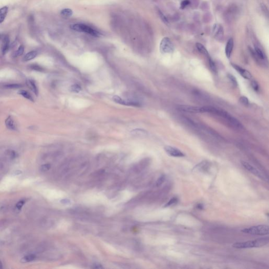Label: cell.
Wrapping results in <instances>:
<instances>
[{
  "instance_id": "8",
  "label": "cell",
  "mask_w": 269,
  "mask_h": 269,
  "mask_svg": "<svg viewBox=\"0 0 269 269\" xmlns=\"http://www.w3.org/2000/svg\"><path fill=\"white\" fill-rule=\"evenodd\" d=\"M164 150L168 155L173 157H182L185 156L180 150L171 146H166Z\"/></svg>"
},
{
  "instance_id": "3",
  "label": "cell",
  "mask_w": 269,
  "mask_h": 269,
  "mask_svg": "<svg viewBox=\"0 0 269 269\" xmlns=\"http://www.w3.org/2000/svg\"><path fill=\"white\" fill-rule=\"evenodd\" d=\"M241 232L252 234V235H259V236H265L269 234V226L267 225H259L253 226L251 227L245 228L241 230Z\"/></svg>"
},
{
  "instance_id": "10",
  "label": "cell",
  "mask_w": 269,
  "mask_h": 269,
  "mask_svg": "<svg viewBox=\"0 0 269 269\" xmlns=\"http://www.w3.org/2000/svg\"><path fill=\"white\" fill-rule=\"evenodd\" d=\"M212 33L216 39L218 40L222 39L223 38L224 34L222 26L219 24H214L212 29Z\"/></svg>"
},
{
  "instance_id": "29",
  "label": "cell",
  "mask_w": 269,
  "mask_h": 269,
  "mask_svg": "<svg viewBox=\"0 0 269 269\" xmlns=\"http://www.w3.org/2000/svg\"><path fill=\"white\" fill-rule=\"evenodd\" d=\"M239 102L241 104H242L244 106H248L249 104V102L248 99L247 97L243 96L241 97L239 99Z\"/></svg>"
},
{
  "instance_id": "15",
  "label": "cell",
  "mask_w": 269,
  "mask_h": 269,
  "mask_svg": "<svg viewBox=\"0 0 269 269\" xmlns=\"http://www.w3.org/2000/svg\"><path fill=\"white\" fill-rule=\"evenodd\" d=\"M9 46H10V39H9V36L7 35L4 37L3 42L2 52L3 55L6 54L7 52H8L9 50Z\"/></svg>"
},
{
  "instance_id": "5",
  "label": "cell",
  "mask_w": 269,
  "mask_h": 269,
  "mask_svg": "<svg viewBox=\"0 0 269 269\" xmlns=\"http://www.w3.org/2000/svg\"><path fill=\"white\" fill-rule=\"evenodd\" d=\"M160 51L162 54H170L174 50L173 42L168 37H164L160 43Z\"/></svg>"
},
{
  "instance_id": "23",
  "label": "cell",
  "mask_w": 269,
  "mask_h": 269,
  "mask_svg": "<svg viewBox=\"0 0 269 269\" xmlns=\"http://www.w3.org/2000/svg\"><path fill=\"white\" fill-rule=\"evenodd\" d=\"M61 14L64 17L69 18L72 16L73 11L70 9H63L61 12Z\"/></svg>"
},
{
  "instance_id": "24",
  "label": "cell",
  "mask_w": 269,
  "mask_h": 269,
  "mask_svg": "<svg viewBox=\"0 0 269 269\" xmlns=\"http://www.w3.org/2000/svg\"><path fill=\"white\" fill-rule=\"evenodd\" d=\"M23 87V85L20 84H9L4 86V87L7 89H18Z\"/></svg>"
},
{
  "instance_id": "2",
  "label": "cell",
  "mask_w": 269,
  "mask_h": 269,
  "mask_svg": "<svg viewBox=\"0 0 269 269\" xmlns=\"http://www.w3.org/2000/svg\"><path fill=\"white\" fill-rule=\"evenodd\" d=\"M212 114H216L218 116L223 117L225 120L228 122V123H229L230 125H232L233 127L238 129H240L243 127L242 125H241V124L236 119V118H234V117L229 114L228 112H225L223 110L218 109L214 107Z\"/></svg>"
},
{
  "instance_id": "1",
  "label": "cell",
  "mask_w": 269,
  "mask_h": 269,
  "mask_svg": "<svg viewBox=\"0 0 269 269\" xmlns=\"http://www.w3.org/2000/svg\"><path fill=\"white\" fill-rule=\"evenodd\" d=\"M269 238L267 236L262 238L257 239L254 240L236 242L233 245L232 247L236 249H248L262 247L267 245L269 243Z\"/></svg>"
},
{
  "instance_id": "13",
  "label": "cell",
  "mask_w": 269,
  "mask_h": 269,
  "mask_svg": "<svg viewBox=\"0 0 269 269\" xmlns=\"http://www.w3.org/2000/svg\"><path fill=\"white\" fill-rule=\"evenodd\" d=\"M5 124L7 128L10 130H12V131L17 130L18 128H17L16 123H15L13 118L12 117V116H9L7 117V118L5 119Z\"/></svg>"
},
{
  "instance_id": "30",
  "label": "cell",
  "mask_w": 269,
  "mask_h": 269,
  "mask_svg": "<svg viewBox=\"0 0 269 269\" xmlns=\"http://www.w3.org/2000/svg\"><path fill=\"white\" fill-rule=\"evenodd\" d=\"M30 68L32 69V70H36V71H39V72H43L44 70V69L42 67V66L36 65V64H33L30 66Z\"/></svg>"
},
{
  "instance_id": "26",
  "label": "cell",
  "mask_w": 269,
  "mask_h": 269,
  "mask_svg": "<svg viewBox=\"0 0 269 269\" xmlns=\"http://www.w3.org/2000/svg\"><path fill=\"white\" fill-rule=\"evenodd\" d=\"M158 14L160 18L161 19V20H162V22H164L165 24L168 25L169 24V23L168 20L166 17V16H165L162 12L160 11V10H158Z\"/></svg>"
},
{
  "instance_id": "11",
  "label": "cell",
  "mask_w": 269,
  "mask_h": 269,
  "mask_svg": "<svg viewBox=\"0 0 269 269\" xmlns=\"http://www.w3.org/2000/svg\"><path fill=\"white\" fill-rule=\"evenodd\" d=\"M113 101L121 105H127V106H136V107H139L140 105L138 103L134 102H130V101H124L120 97L118 96H114L113 97Z\"/></svg>"
},
{
  "instance_id": "14",
  "label": "cell",
  "mask_w": 269,
  "mask_h": 269,
  "mask_svg": "<svg viewBox=\"0 0 269 269\" xmlns=\"http://www.w3.org/2000/svg\"><path fill=\"white\" fill-rule=\"evenodd\" d=\"M26 84H27V85L28 86V87L31 89V90L33 91L35 95L37 96L39 94V90H38L37 85H36L35 81L33 79H29L26 82Z\"/></svg>"
},
{
  "instance_id": "35",
  "label": "cell",
  "mask_w": 269,
  "mask_h": 269,
  "mask_svg": "<svg viewBox=\"0 0 269 269\" xmlns=\"http://www.w3.org/2000/svg\"><path fill=\"white\" fill-rule=\"evenodd\" d=\"M251 86L252 87L253 89L254 90H255L256 92L258 91L259 86L258 83L256 81H253L252 82Z\"/></svg>"
},
{
  "instance_id": "21",
  "label": "cell",
  "mask_w": 269,
  "mask_h": 269,
  "mask_svg": "<svg viewBox=\"0 0 269 269\" xmlns=\"http://www.w3.org/2000/svg\"><path fill=\"white\" fill-rule=\"evenodd\" d=\"M255 50L254 52V54L257 56V57L260 59H265V54L262 52V50L257 46H255Z\"/></svg>"
},
{
  "instance_id": "37",
  "label": "cell",
  "mask_w": 269,
  "mask_h": 269,
  "mask_svg": "<svg viewBox=\"0 0 269 269\" xmlns=\"http://www.w3.org/2000/svg\"><path fill=\"white\" fill-rule=\"evenodd\" d=\"M24 203H25V202H24V200H21L19 202H18V204H16V207L18 209V210H20L23 207Z\"/></svg>"
},
{
  "instance_id": "27",
  "label": "cell",
  "mask_w": 269,
  "mask_h": 269,
  "mask_svg": "<svg viewBox=\"0 0 269 269\" xmlns=\"http://www.w3.org/2000/svg\"><path fill=\"white\" fill-rule=\"evenodd\" d=\"M227 76L230 82L232 84V85L234 87H236L238 86V82L236 81V77L233 75L229 74Z\"/></svg>"
},
{
  "instance_id": "18",
  "label": "cell",
  "mask_w": 269,
  "mask_h": 269,
  "mask_svg": "<svg viewBox=\"0 0 269 269\" xmlns=\"http://www.w3.org/2000/svg\"><path fill=\"white\" fill-rule=\"evenodd\" d=\"M196 45L197 50H198L199 52L201 53V54H204V55H206L208 57L209 56V54L208 50L202 44H201V43H197L196 44Z\"/></svg>"
},
{
  "instance_id": "9",
  "label": "cell",
  "mask_w": 269,
  "mask_h": 269,
  "mask_svg": "<svg viewBox=\"0 0 269 269\" xmlns=\"http://www.w3.org/2000/svg\"><path fill=\"white\" fill-rule=\"evenodd\" d=\"M231 65L232 66V67L234 68L235 70H236L239 73V74L243 78L246 79H251V74L248 70L242 68L240 66H239L235 64L231 63Z\"/></svg>"
},
{
  "instance_id": "7",
  "label": "cell",
  "mask_w": 269,
  "mask_h": 269,
  "mask_svg": "<svg viewBox=\"0 0 269 269\" xmlns=\"http://www.w3.org/2000/svg\"><path fill=\"white\" fill-rule=\"evenodd\" d=\"M241 165L246 170H247L248 171H250V173H253L254 175L260 178L261 179L264 180H268L266 177L263 175L262 173H261L260 171L258 170L256 168H255L254 167L252 166L249 163L244 162V161H242L241 162Z\"/></svg>"
},
{
  "instance_id": "34",
  "label": "cell",
  "mask_w": 269,
  "mask_h": 269,
  "mask_svg": "<svg viewBox=\"0 0 269 269\" xmlns=\"http://www.w3.org/2000/svg\"><path fill=\"white\" fill-rule=\"evenodd\" d=\"M190 2L189 0H184L183 1H182L180 4V9H184L186 8L187 6L190 4Z\"/></svg>"
},
{
  "instance_id": "36",
  "label": "cell",
  "mask_w": 269,
  "mask_h": 269,
  "mask_svg": "<svg viewBox=\"0 0 269 269\" xmlns=\"http://www.w3.org/2000/svg\"><path fill=\"white\" fill-rule=\"evenodd\" d=\"M165 180V176H162L160 177L157 180V182H156V186H159L164 182Z\"/></svg>"
},
{
  "instance_id": "25",
  "label": "cell",
  "mask_w": 269,
  "mask_h": 269,
  "mask_svg": "<svg viewBox=\"0 0 269 269\" xmlns=\"http://www.w3.org/2000/svg\"><path fill=\"white\" fill-rule=\"evenodd\" d=\"M209 59V66H210V68L211 70H212L214 73L217 72V66L216 65V64L214 63V61L212 60V59L210 57V56L208 57Z\"/></svg>"
},
{
  "instance_id": "39",
  "label": "cell",
  "mask_w": 269,
  "mask_h": 269,
  "mask_svg": "<svg viewBox=\"0 0 269 269\" xmlns=\"http://www.w3.org/2000/svg\"><path fill=\"white\" fill-rule=\"evenodd\" d=\"M2 268V263L1 262V261H0V269Z\"/></svg>"
},
{
  "instance_id": "38",
  "label": "cell",
  "mask_w": 269,
  "mask_h": 269,
  "mask_svg": "<svg viewBox=\"0 0 269 269\" xmlns=\"http://www.w3.org/2000/svg\"><path fill=\"white\" fill-rule=\"evenodd\" d=\"M93 265H94V267H93V268H95V269H103V267L102 266V265H99V264H95Z\"/></svg>"
},
{
  "instance_id": "31",
  "label": "cell",
  "mask_w": 269,
  "mask_h": 269,
  "mask_svg": "<svg viewBox=\"0 0 269 269\" xmlns=\"http://www.w3.org/2000/svg\"><path fill=\"white\" fill-rule=\"evenodd\" d=\"M70 89H71V90H72L73 92L77 93H79V92H80L82 90L81 86L79 85H78V84H74V85L72 86H71V88H70Z\"/></svg>"
},
{
  "instance_id": "19",
  "label": "cell",
  "mask_w": 269,
  "mask_h": 269,
  "mask_svg": "<svg viewBox=\"0 0 269 269\" xmlns=\"http://www.w3.org/2000/svg\"><path fill=\"white\" fill-rule=\"evenodd\" d=\"M37 55V53L36 51H35V50L31 51L25 55L23 59H24V61H31L32 59H35V57H36Z\"/></svg>"
},
{
  "instance_id": "6",
  "label": "cell",
  "mask_w": 269,
  "mask_h": 269,
  "mask_svg": "<svg viewBox=\"0 0 269 269\" xmlns=\"http://www.w3.org/2000/svg\"><path fill=\"white\" fill-rule=\"evenodd\" d=\"M177 109L180 111L190 113H206V107H198L191 105H180L177 106Z\"/></svg>"
},
{
  "instance_id": "16",
  "label": "cell",
  "mask_w": 269,
  "mask_h": 269,
  "mask_svg": "<svg viewBox=\"0 0 269 269\" xmlns=\"http://www.w3.org/2000/svg\"><path fill=\"white\" fill-rule=\"evenodd\" d=\"M131 134L133 136H137V137H145L147 135L148 133L146 130H145L144 129L137 128V129H135L131 130Z\"/></svg>"
},
{
  "instance_id": "32",
  "label": "cell",
  "mask_w": 269,
  "mask_h": 269,
  "mask_svg": "<svg viewBox=\"0 0 269 269\" xmlns=\"http://www.w3.org/2000/svg\"><path fill=\"white\" fill-rule=\"evenodd\" d=\"M178 201V199L177 198H176V197H173V198L172 199H171L166 204V205L165 206V207H169V206H171V205H173V204H176V203H177Z\"/></svg>"
},
{
  "instance_id": "4",
  "label": "cell",
  "mask_w": 269,
  "mask_h": 269,
  "mask_svg": "<svg viewBox=\"0 0 269 269\" xmlns=\"http://www.w3.org/2000/svg\"><path fill=\"white\" fill-rule=\"evenodd\" d=\"M70 29L79 32L87 33L95 37H99L101 35V34L98 31L85 24H75L71 25Z\"/></svg>"
},
{
  "instance_id": "12",
  "label": "cell",
  "mask_w": 269,
  "mask_h": 269,
  "mask_svg": "<svg viewBox=\"0 0 269 269\" xmlns=\"http://www.w3.org/2000/svg\"><path fill=\"white\" fill-rule=\"evenodd\" d=\"M234 46V41L232 38L228 40L225 47V54L228 59H230Z\"/></svg>"
},
{
  "instance_id": "22",
  "label": "cell",
  "mask_w": 269,
  "mask_h": 269,
  "mask_svg": "<svg viewBox=\"0 0 269 269\" xmlns=\"http://www.w3.org/2000/svg\"><path fill=\"white\" fill-rule=\"evenodd\" d=\"M35 255L34 254H29L26 256H25L21 259V262L22 263H27L30 262H32L35 259Z\"/></svg>"
},
{
  "instance_id": "28",
  "label": "cell",
  "mask_w": 269,
  "mask_h": 269,
  "mask_svg": "<svg viewBox=\"0 0 269 269\" xmlns=\"http://www.w3.org/2000/svg\"><path fill=\"white\" fill-rule=\"evenodd\" d=\"M24 51V46H23V45H21V46L19 47V48H18V50H16V52H15V53H14V57H19V56H21V55L23 54Z\"/></svg>"
},
{
  "instance_id": "20",
  "label": "cell",
  "mask_w": 269,
  "mask_h": 269,
  "mask_svg": "<svg viewBox=\"0 0 269 269\" xmlns=\"http://www.w3.org/2000/svg\"><path fill=\"white\" fill-rule=\"evenodd\" d=\"M18 94L22 95V96L24 97V98L28 99L29 101H31L32 102H34L33 97L32 96L31 94H30L29 92L26 91V90H19V92H18Z\"/></svg>"
},
{
  "instance_id": "17",
  "label": "cell",
  "mask_w": 269,
  "mask_h": 269,
  "mask_svg": "<svg viewBox=\"0 0 269 269\" xmlns=\"http://www.w3.org/2000/svg\"><path fill=\"white\" fill-rule=\"evenodd\" d=\"M8 7H4L0 9V23H2L5 19L8 12Z\"/></svg>"
},
{
  "instance_id": "33",
  "label": "cell",
  "mask_w": 269,
  "mask_h": 269,
  "mask_svg": "<svg viewBox=\"0 0 269 269\" xmlns=\"http://www.w3.org/2000/svg\"><path fill=\"white\" fill-rule=\"evenodd\" d=\"M50 167H51V166H50V165L48 164L43 165L41 167L40 170L42 172H46V171H48L50 168Z\"/></svg>"
}]
</instances>
